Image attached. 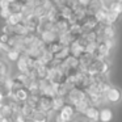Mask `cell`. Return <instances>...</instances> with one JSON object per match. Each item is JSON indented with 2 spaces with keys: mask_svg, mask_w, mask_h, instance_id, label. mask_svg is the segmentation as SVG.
<instances>
[{
  "mask_svg": "<svg viewBox=\"0 0 122 122\" xmlns=\"http://www.w3.org/2000/svg\"><path fill=\"white\" fill-rule=\"evenodd\" d=\"M64 98H66V102L67 104L75 105V104H77L79 101L87 98V93H85V91L79 89V88H72V89L67 93V96Z\"/></svg>",
  "mask_w": 122,
  "mask_h": 122,
  "instance_id": "1",
  "label": "cell"
},
{
  "mask_svg": "<svg viewBox=\"0 0 122 122\" xmlns=\"http://www.w3.org/2000/svg\"><path fill=\"white\" fill-rule=\"evenodd\" d=\"M54 25H55V24H54ZM38 36H40L41 41H42L45 45H50V43H53V42H55V41H58V37H59V34H58V32H56L55 26H54L53 29L42 30V32H41Z\"/></svg>",
  "mask_w": 122,
  "mask_h": 122,
  "instance_id": "2",
  "label": "cell"
},
{
  "mask_svg": "<svg viewBox=\"0 0 122 122\" xmlns=\"http://www.w3.org/2000/svg\"><path fill=\"white\" fill-rule=\"evenodd\" d=\"M121 98H122V92L117 87H113V85H112L108 89V92L105 93V100L109 101V102L117 104V102L121 101Z\"/></svg>",
  "mask_w": 122,
  "mask_h": 122,
  "instance_id": "3",
  "label": "cell"
},
{
  "mask_svg": "<svg viewBox=\"0 0 122 122\" xmlns=\"http://www.w3.org/2000/svg\"><path fill=\"white\" fill-rule=\"evenodd\" d=\"M109 54H110V49L104 43V41H98L93 56H95L96 59H106L109 56Z\"/></svg>",
  "mask_w": 122,
  "mask_h": 122,
  "instance_id": "4",
  "label": "cell"
},
{
  "mask_svg": "<svg viewBox=\"0 0 122 122\" xmlns=\"http://www.w3.org/2000/svg\"><path fill=\"white\" fill-rule=\"evenodd\" d=\"M51 106H53V97H50V96H45V95H40L37 110L45 112L46 113V112L51 110Z\"/></svg>",
  "mask_w": 122,
  "mask_h": 122,
  "instance_id": "5",
  "label": "cell"
},
{
  "mask_svg": "<svg viewBox=\"0 0 122 122\" xmlns=\"http://www.w3.org/2000/svg\"><path fill=\"white\" fill-rule=\"evenodd\" d=\"M114 118L113 110L110 108H101L98 113V121L100 122H112Z\"/></svg>",
  "mask_w": 122,
  "mask_h": 122,
  "instance_id": "6",
  "label": "cell"
},
{
  "mask_svg": "<svg viewBox=\"0 0 122 122\" xmlns=\"http://www.w3.org/2000/svg\"><path fill=\"white\" fill-rule=\"evenodd\" d=\"M98 113H100V109H98L97 106L89 105L87 109H85L84 113H83V116H84L85 118H88V119H92V121L97 122L98 121Z\"/></svg>",
  "mask_w": 122,
  "mask_h": 122,
  "instance_id": "7",
  "label": "cell"
},
{
  "mask_svg": "<svg viewBox=\"0 0 122 122\" xmlns=\"http://www.w3.org/2000/svg\"><path fill=\"white\" fill-rule=\"evenodd\" d=\"M13 96H15V100L19 101V102H26V100L30 96V92L26 87H22V88H20V89H17L16 92L13 93Z\"/></svg>",
  "mask_w": 122,
  "mask_h": 122,
  "instance_id": "8",
  "label": "cell"
},
{
  "mask_svg": "<svg viewBox=\"0 0 122 122\" xmlns=\"http://www.w3.org/2000/svg\"><path fill=\"white\" fill-rule=\"evenodd\" d=\"M70 28H71V22H70L68 20H66V19H62L61 17V19L55 22V29H56V32H58V34L68 32Z\"/></svg>",
  "mask_w": 122,
  "mask_h": 122,
  "instance_id": "9",
  "label": "cell"
},
{
  "mask_svg": "<svg viewBox=\"0 0 122 122\" xmlns=\"http://www.w3.org/2000/svg\"><path fill=\"white\" fill-rule=\"evenodd\" d=\"M22 20H24L22 13H11V16H9L5 21H7V24H8L9 26H16V25H19L20 22H22Z\"/></svg>",
  "mask_w": 122,
  "mask_h": 122,
  "instance_id": "10",
  "label": "cell"
},
{
  "mask_svg": "<svg viewBox=\"0 0 122 122\" xmlns=\"http://www.w3.org/2000/svg\"><path fill=\"white\" fill-rule=\"evenodd\" d=\"M66 104V98L61 97V96H55L53 97V106H51V110L53 112H59Z\"/></svg>",
  "mask_w": 122,
  "mask_h": 122,
  "instance_id": "11",
  "label": "cell"
},
{
  "mask_svg": "<svg viewBox=\"0 0 122 122\" xmlns=\"http://www.w3.org/2000/svg\"><path fill=\"white\" fill-rule=\"evenodd\" d=\"M33 122H49L50 121V117L45 113V112H40V110H36L34 114H33L32 118Z\"/></svg>",
  "mask_w": 122,
  "mask_h": 122,
  "instance_id": "12",
  "label": "cell"
},
{
  "mask_svg": "<svg viewBox=\"0 0 122 122\" xmlns=\"http://www.w3.org/2000/svg\"><path fill=\"white\" fill-rule=\"evenodd\" d=\"M89 105L91 104H89V101H88V98H84V100L79 101L77 104H75L74 108H75V110H76L77 114H83L85 112V109H87Z\"/></svg>",
  "mask_w": 122,
  "mask_h": 122,
  "instance_id": "13",
  "label": "cell"
},
{
  "mask_svg": "<svg viewBox=\"0 0 122 122\" xmlns=\"http://www.w3.org/2000/svg\"><path fill=\"white\" fill-rule=\"evenodd\" d=\"M106 12H108L106 9L101 8L93 15V17L96 19V21H97L98 24H106Z\"/></svg>",
  "mask_w": 122,
  "mask_h": 122,
  "instance_id": "14",
  "label": "cell"
},
{
  "mask_svg": "<svg viewBox=\"0 0 122 122\" xmlns=\"http://www.w3.org/2000/svg\"><path fill=\"white\" fill-rule=\"evenodd\" d=\"M20 56H21V53H20V51L15 50V49H9V51L7 53L5 58L8 59L9 62H15V63H16V62L19 61Z\"/></svg>",
  "mask_w": 122,
  "mask_h": 122,
  "instance_id": "15",
  "label": "cell"
},
{
  "mask_svg": "<svg viewBox=\"0 0 122 122\" xmlns=\"http://www.w3.org/2000/svg\"><path fill=\"white\" fill-rule=\"evenodd\" d=\"M34 109L32 108V106H29L28 104H25L24 102V106H22V109H21V114L25 117V119H30L33 117V114H34Z\"/></svg>",
  "mask_w": 122,
  "mask_h": 122,
  "instance_id": "16",
  "label": "cell"
},
{
  "mask_svg": "<svg viewBox=\"0 0 122 122\" xmlns=\"http://www.w3.org/2000/svg\"><path fill=\"white\" fill-rule=\"evenodd\" d=\"M119 20V16L112 11L106 12V25H114Z\"/></svg>",
  "mask_w": 122,
  "mask_h": 122,
  "instance_id": "17",
  "label": "cell"
},
{
  "mask_svg": "<svg viewBox=\"0 0 122 122\" xmlns=\"http://www.w3.org/2000/svg\"><path fill=\"white\" fill-rule=\"evenodd\" d=\"M9 75V66L4 61H0V77H7Z\"/></svg>",
  "mask_w": 122,
  "mask_h": 122,
  "instance_id": "18",
  "label": "cell"
},
{
  "mask_svg": "<svg viewBox=\"0 0 122 122\" xmlns=\"http://www.w3.org/2000/svg\"><path fill=\"white\" fill-rule=\"evenodd\" d=\"M96 47H97V42H88L87 43V47H85V53L88 54H95L96 51Z\"/></svg>",
  "mask_w": 122,
  "mask_h": 122,
  "instance_id": "19",
  "label": "cell"
},
{
  "mask_svg": "<svg viewBox=\"0 0 122 122\" xmlns=\"http://www.w3.org/2000/svg\"><path fill=\"white\" fill-rule=\"evenodd\" d=\"M101 3H102V8L108 11L109 5L112 3H118V4H122V0H101Z\"/></svg>",
  "mask_w": 122,
  "mask_h": 122,
  "instance_id": "20",
  "label": "cell"
},
{
  "mask_svg": "<svg viewBox=\"0 0 122 122\" xmlns=\"http://www.w3.org/2000/svg\"><path fill=\"white\" fill-rule=\"evenodd\" d=\"M9 38H11V36L4 34V33H0V45H8Z\"/></svg>",
  "mask_w": 122,
  "mask_h": 122,
  "instance_id": "21",
  "label": "cell"
},
{
  "mask_svg": "<svg viewBox=\"0 0 122 122\" xmlns=\"http://www.w3.org/2000/svg\"><path fill=\"white\" fill-rule=\"evenodd\" d=\"M104 43H105V45L112 50V49L116 46V38H108V40H104Z\"/></svg>",
  "mask_w": 122,
  "mask_h": 122,
  "instance_id": "22",
  "label": "cell"
},
{
  "mask_svg": "<svg viewBox=\"0 0 122 122\" xmlns=\"http://www.w3.org/2000/svg\"><path fill=\"white\" fill-rule=\"evenodd\" d=\"M1 33L8 34V36H12V26H9L8 24H5L3 28H1Z\"/></svg>",
  "mask_w": 122,
  "mask_h": 122,
  "instance_id": "23",
  "label": "cell"
},
{
  "mask_svg": "<svg viewBox=\"0 0 122 122\" xmlns=\"http://www.w3.org/2000/svg\"><path fill=\"white\" fill-rule=\"evenodd\" d=\"M9 16H11V12H9V9H0V17H3L4 20H7Z\"/></svg>",
  "mask_w": 122,
  "mask_h": 122,
  "instance_id": "24",
  "label": "cell"
},
{
  "mask_svg": "<svg viewBox=\"0 0 122 122\" xmlns=\"http://www.w3.org/2000/svg\"><path fill=\"white\" fill-rule=\"evenodd\" d=\"M9 1L7 0H0V9H8L9 8Z\"/></svg>",
  "mask_w": 122,
  "mask_h": 122,
  "instance_id": "25",
  "label": "cell"
},
{
  "mask_svg": "<svg viewBox=\"0 0 122 122\" xmlns=\"http://www.w3.org/2000/svg\"><path fill=\"white\" fill-rule=\"evenodd\" d=\"M91 0H76V3L79 4L80 7H87L88 4H89Z\"/></svg>",
  "mask_w": 122,
  "mask_h": 122,
  "instance_id": "26",
  "label": "cell"
},
{
  "mask_svg": "<svg viewBox=\"0 0 122 122\" xmlns=\"http://www.w3.org/2000/svg\"><path fill=\"white\" fill-rule=\"evenodd\" d=\"M0 122H13V119H12V117H3L0 119Z\"/></svg>",
  "mask_w": 122,
  "mask_h": 122,
  "instance_id": "27",
  "label": "cell"
},
{
  "mask_svg": "<svg viewBox=\"0 0 122 122\" xmlns=\"http://www.w3.org/2000/svg\"><path fill=\"white\" fill-rule=\"evenodd\" d=\"M81 122H95V121H92V119H88V118H85V117L81 114Z\"/></svg>",
  "mask_w": 122,
  "mask_h": 122,
  "instance_id": "28",
  "label": "cell"
},
{
  "mask_svg": "<svg viewBox=\"0 0 122 122\" xmlns=\"http://www.w3.org/2000/svg\"><path fill=\"white\" fill-rule=\"evenodd\" d=\"M25 122H33L32 119H25Z\"/></svg>",
  "mask_w": 122,
  "mask_h": 122,
  "instance_id": "29",
  "label": "cell"
},
{
  "mask_svg": "<svg viewBox=\"0 0 122 122\" xmlns=\"http://www.w3.org/2000/svg\"><path fill=\"white\" fill-rule=\"evenodd\" d=\"M54 1H55V0H54Z\"/></svg>",
  "mask_w": 122,
  "mask_h": 122,
  "instance_id": "30",
  "label": "cell"
}]
</instances>
